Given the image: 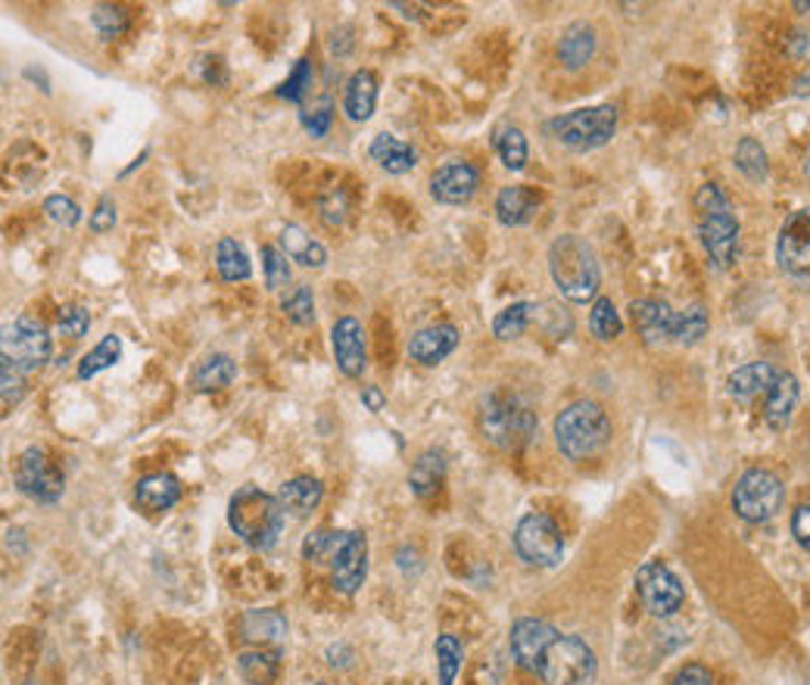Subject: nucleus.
I'll list each match as a JSON object with an SVG mask.
<instances>
[{"label": "nucleus", "instance_id": "obj_19", "mask_svg": "<svg viewBox=\"0 0 810 685\" xmlns=\"http://www.w3.org/2000/svg\"><path fill=\"white\" fill-rule=\"evenodd\" d=\"M455 346H459V327L455 324H430V327H421L418 334H412L408 356H412V362L433 368V364L449 359L455 352Z\"/></svg>", "mask_w": 810, "mask_h": 685}, {"label": "nucleus", "instance_id": "obj_45", "mask_svg": "<svg viewBox=\"0 0 810 685\" xmlns=\"http://www.w3.org/2000/svg\"><path fill=\"white\" fill-rule=\"evenodd\" d=\"M263 268H265V283L268 290H281L290 283V263L281 249L275 246H263Z\"/></svg>", "mask_w": 810, "mask_h": 685}, {"label": "nucleus", "instance_id": "obj_8", "mask_svg": "<svg viewBox=\"0 0 810 685\" xmlns=\"http://www.w3.org/2000/svg\"><path fill=\"white\" fill-rule=\"evenodd\" d=\"M595 651L580 639V636H558L546 648L536 676L543 685H592L595 680Z\"/></svg>", "mask_w": 810, "mask_h": 685}, {"label": "nucleus", "instance_id": "obj_42", "mask_svg": "<svg viewBox=\"0 0 810 685\" xmlns=\"http://www.w3.org/2000/svg\"><path fill=\"white\" fill-rule=\"evenodd\" d=\"M312 79H315V69H312V62L309 60H297L293 66V72L284 79V84L278 88V97L287 103H303V97L309 94V88H312Z\"/></svg>", "mask_w": 810, "mask_h": 685}, {"label": "nucleus", "instance_id": "obj_20", "mask_svg": "<svg viewBox=\"0 0 810 685\" xmlns=\"http://www.w3.org/2000/svg\"><path fill=\"white\" fill-rule=\"evenodd\" d=\"M182 499V484L175 474L160 471V474H150L135 484V504L141 508L143 514H162L169 508H175Z\"/></svg>", "mask_w": 810, "mask_h": 685}, {"label": "nucleus", "instance_id": "obj_47", "mask_svg": "<svg viewBox=\"0 0 810 685\" xmlns=\"http://www.w3.org/2000/svg\"><path fill=\"white\" fill-rule=\"evenodd\" d=\"M0 393H3V408H10V403H20L22 393H25V371L16 368L13 362L0 359Z\"/></svg>", "mask_w": 810, "mask_h": 685}, {"label": "nucleus", "instance_id": "obj_4", "mask_svg": "<svg viewBox=\"0 0 810 685\" xmlns=\"http://www.w3.org/2000/svg\"><path fill=\"white\" fill-rule=\"evenodd\" d=\"M698 237L717 268H729L739 256V219L720 184H702L695 194Z\"/></svg>", "mask_w": 810, "mask_h": 685}, {"label": "nucleus", "instance_id": "obj_10", "mask_svg": "<svg viewBox=\"0 0 810 685\" xmlns=\"http://www.w3.org/2000/svg\"><path fill=\"white\" fill-rule=\"evenodd\" d=\"M514 552L530 567H555L565 555L562 530L546 514H524L514 526Z\"/></svg>", "mask_w": 810, "mask_h": 685}, {"label": "nucleus", "instance_id": "obj_34", "mask_svg": "<svg viewBox=\"0 0 810 685\" xmlns=\"http://www.w3.org/2000/svg\"><path fill=\"white\" fill-rule=\"evenodd\" d=\"M119 359H121V337L119 334H106L88 356H81L79 378L81 381H91V378H97L101 371L113 368Z\"/></svg>", "mask_w": 810, "mask_h": 685}, {"label": "nucleus", "instance_id": "obj_43", "mask_svg": "<svg viewBox=\"0 0 810 685\" xmlns=\"http://www.w3.org/2000/svg\"><path fill=\"white\" fill-rule=\"evenodd\" d=\"M44 216L54 224H60V228H76L81 222L79 202L72 200V197H66V194H50L44 200Z\"/></svg>", "mask_w": 810, "mask_h": 685}, {"label": "nucleus", "instance_id": "obj_17", "mask_svg": "<svg viewBox=\"0 0 810 685\" xmlns=\"http://www.w3.org/2000/svg\"><path fill=\"white\" fill-rule=\"evenodd\" d=\"M481 187V172L471 162H445L430 175V197L443 206H462Z\"/></svg>", "mask_w": 810, "mask_h": 685}, {"label": "nucleus", "instance_id": "obj_24", "mask_svg": "<svg viewBox=\"0 0 810 685\" xmlns=\"http://www.w3.org/2000/svg\"><path fill=\"white\" fill-rule=\"evenodd\" d=\"M776 381V371L770 362H749L742 368H736L729 374L727 381V393L736 399V403H751L754 396L767 393L770 386Z\"/></svg>", "mask_w": 810, "mask_h": 685}, {"label": "nucleus", "instance_id": "obj_53", "mask_svg": "<svg viewBox=\"0 0 810 685\" xmlns=\"http://www.w3.org/2000/svg\"><path fill=\"white\" fill-rule=\"evenodd\" d=\"M349 35H352V28H349V25H340V28H334V32H331V50H334L337 57H344V54L352 50V38H349Z\"/></svg>", "mask_w": 810, "mask_h": 685}, {"label": "nucleus", "instance_id": "obj_58", "mask_svg": "<svg viewBox=\"0 0 810 685\" xmlns=\"http://www.w3.org/2000/svg\"><path fill=\"white\" fill-rule=\"evenodd\" d=\"M319 685H327V683H319Z\"/></svg>", "mask_w": 810, "mask_h": 685}, {"label": "nucleus", "instance_id": "obj_36", "mask_svg": "<svg viewBox=\"0 0 810 685\" xmlns=\"http://www.w3.org/2000/svg\"><path fill=\"white\" fill-rule=\"evenodd\" d=\"M536 312V303H511L493 318V337L496 340H518L530 327V318Z\"/></svg>", "mask_w": 810, "mask_h": 685}, {"label": "nucleus", "instance_id": "obj_22", "mask_svg": "<svg viewBox=\"0 0 810 685\" xmlns=\"http://www.w3.org/2000/svg\"><path fill=\"white\" fill-rule=\"evenodd\" d=\"M371 160L384 169L386 175H408L418 165V150L412 143L400 141L396 135H378L371 147H368Z\"/></svg>", "mask_w": 810, "mask_h": 685}, {"label": "nucleus", "instance_id": "obj_48", "mask_svg": "<svg viewBox=\"0 0 810 685\" xmlns=\"http://www.w3.org/2000/svg\"><path fill=\"white\" fill-rule=\"evenodd\" d=\"M57 327L66 337H84L88 327H91V315H88L84 305H62L60 315H57Z\"/></svg>", "mask_w": 810, "mask_h": 685}, {"label": "nucleus", "instance_id": "obj_11", "mask_svg": "<svg viewBox=\"0 0 810 685\" xmlns=\"http://www.w3.org/2000/svg\"><path fill=\"white\" fill-rule=\"evenodd\" d=\"M50 334L47 327L28 315H22L16 322H10L3 327V337H0V359L13 362L22 371H38L40 364L50 362Z\"/></svg>", "mask_w": 810, "mask_h": 685}, {"label": "nucleus", "instance_id": "obj_52", "mask_svg": "<svg viewBox=\"0 0 810 685\" xmlns=\"http://www.w3.org/2000/svg\"><path fill=\"white\" fill-rule=\"evenodd\" d=\"M791 536L798 539L801 548H808L810 552V504L795 508V514H791Z\"/></svg>", "mask_w": 810, "mask_h": 685}, {"label": "nucleus", "instance_id": "obj_57", "mask_svg": "<svg viewBox=\"0 0 810 685\" xmlns=\"http://www.w3.org/2000/svg\"><path fill=\"white\" fill-rule=\"evenodd\" d=\"M805 175L810 178V150H808V160H805Z\"/></svg>", "mask_w": 810, "mask_h": 685}, {"label": "nucleus", "instance_id": "obj_25", "mask_svg": "<svg viewBox=\"0 0 810 685\" xmlns=\"http://www.w3.org/2000/svg\"><path fill=\"white\" fill-rule=\"evenodd\" d=\"M324 499V486L315 480V477H293V480H287V484L278 489V502L287 514H293V518H309Z\"/></svg>", "mask_w": 810, "mask_h": 685}, {"label": "nucleus", "instance_id": "obj_30", "mask_svg": "<svg viewBox=\"0 0 810 685\" xmlns=\"http://www.w3.org/2000/svg\"><path fill=\"white\" fill-rule=\"evenodd\" d=\"M234 378H238V362H234L231 356H224V352H212V356H206V359L194 368L190 383H194L197 393H216V390L231 386Z\"/></svg>", "mask_w": 810, "mask_h": 685}, {"label": "nucleus", "instance_id": "obj_44", "mask_svg": "<svg viewBox=\"0 0 810 685\" xmlns=\"http://www.w3.org/2000/svg\"><path fill=\"white\" fill-rule=\"evenodd\" d=\"M300 121H303V128L312 138H324L331 131V121H334V103H331V97H322V101H315L312 106H305L303 113H300Z\"/></svg>", "mask_w": 810, "mask_h": 685}, {"label": "nucleus", "instance_id": "obj_12", "mask_svg": "<svg viewBox=\"0 0 810 685\" xmlns=\"http://www.w3.org/2000/svg\"><path fill=\"white\" fill-rule=\"evenodd\" d=\"M636 592L643 599V607H646L651 617H673L683 602H686V589L680 583V577L670 570L668 565L661 561H646L636 570Z\"/></svg>", "mask_w": 810, "mask_h": 685}, {"label": "nucleus", "instance_id": "obj_15", "mask_svg": "<svg viewBox=\"0 0 810 685\" xmlns=\"http://www.w3.org/2000/svg\"><path fill=\"white\" fill-rule=\"evenodd\" d=\"M776 263L789 275H810V206L795 209L779 228Z\"/></svg>", "mask_w": 810, "mask_h": 685}, {"label": "nucleus", "instance_id": "obj_21", "mask_svg": "<svg viewBox=\"0 0 810 685\" xmlns=\"http://www.w3.org/2000/svg\"><path fill=\"white\" fill-rule=\"evenodd\" d=\"M374 109H378V79H374L371 69H359V72H352L349 81H346L344 91L346 119L362 125V121H368L374 116Z\"/></svg>", "mask_w": 810, "mask_h": 685}, {"label": "nucleus", "instance_id": "obj_38", "mask_svg": "<svg viewBox=\"0 0 810 685\" xmlns=\"http://www.w3.org/2000/svg\"><path fill=\"white\" fill-rule=\"evenodd\" d=\"M736 169L749 178V182H764L770 172L767 165V150L761 147L757 138H742L736 147Z\"/></svg>", "mask_w": 810, "mask_h": 685}, {"label": "nucleus", "instance_id": "obj_33", "mask_svg": "<svg viewBox=\"0 0 810 685\" xmlns=\"http://www.w3.org/2000/svg\"><path fill=\"white\" fill-rule=\"evenodd\" d=\"M216 268H219L222 281L228 283L246 281L253 275L250 256H246V249L234 237H222L219 241V246H216Z\"/></svg>", "mask_w": 810, "mask_h": 685}, {"label": "nucleus", "instance_id": "obj_27", "mask_svg": "<svg viewBox=\"0 0 810 685\" xmlns=\"http://www.w3.org/2000/svg\"><path fill=\"white\" fill-rule=\"evenodd\" d=\"M241 632L243 639H250V642L281 646L284 639H287V632H290V626H287V617H284L281 611L265 607V611H246L243 614Z\"/></svg>", "mask_w": 810, "mask_h": 685}, {"label": "nucleus", "instance_id": "obj_16", "mask_svg": "<svg viewBox=\"0 0 810 685\" xmlns=\"http://www.w3.org/2000/svg\"><path fill=\"white\" fill-rule=\"evenodd\" d=\"M562 632L548 620H540V617H524L518 624L511 626V636H508V648H511V658L514 664L524 666L530 673L540 670V661L546 654V648L558 639Z\"/></svg>", "mask_w": 810, "mask_h": 685}, {"label": "nucleus", "instance_id": "obj_6", "mask_svg": "<svg viewBox=\"0 0 810 685\" xmlns=\"http://www.w3.org/2000/svg\"><path fill=\"white\" fill-rule=\"evenodd\" d=\"M481 433L496 449H521L536 433V415L514 393H489L481 408Z\"/></svg>", "mask_w": 810, "mask_h": 685}, {"label": "nucleus", "instance_id": "obj_46", "mask_svg": "<svg viewBox=\"0 0 810 685\" xmlns=\"http://www.w3.org/2000/svg\"><path fill=\"white\" fill-rule=\"evenodd\" d=\"M334 545H337V533L331 530H315L309 533L303 543V558L312 565H327L331 555H334Z\"/></svg>", "mask_w": 810, "mask_h": 685}, {"label": "nucleus", "instance_id": "obj_9", "mask_svg": "<svg viewBox=\"0 0 810 685\" xmlns=\"http://www.w3.org/2000/svg\"><path fill=\"white\" fill-rule=\"evenodd\" d=\"M783 480L767 467H749L732 489V511L745 524H764L783 508Z\"/></svg>", "mask_w": 810, "mask_h": 685}, {"label": "nucleus", "instance_id": "obj_35", "mask_svg": "<svg viewBox=\"0 0 810 685\" xmlns=\"http://www.w3.org/2000/svg\"><path fill=\"white\" fill-rule=\"evenodd\" d=\"M496 153H499V160L506 165L508 172H521L530 160V147H526V138L521 128H514V125H506V128H499L496 131Z\"/></svg>", "mask_w": 810, "mask_h": 685}, {"label": "nucleus", "instance_id": "obj_5", "mask_svg": "<svg viewBox=\"0 0 810 685\" xmlns=\"http://www.w3.org/2000/svg\"><path fill=\"white\" fill-rule=\"evenodd\" d=\"M555 443L567 462H587L611 443V421L605 408L592 399L570 403L555 418Z\"/></svg>", "mask_w": 810, "mask_h": 685}, {"label": "nucleus", "instance_id": "obj_39", "mask_svg": "<svg viewBox=\"0 0 810 685\" xmlns=\"http://www.w3.org/2000/svg\"><path fill=\"white\" fill-rule=\"evenodd\" d=\"M589 330H592V337L595 340H617L621 337V330H624V322H621V315H617V309L611 300L605 297H595V303H592V312H589Z\"/></svg>", "mask_w": 810, "mask_h": 685}, {"label": "nucleus", "instance_id": "obj_37", "mask_svg": "<svg viewBox=\"0 0 810 685\" xmlns=\"http://www.w3.org/2000/svg\"><path fill=\"white\" fill-rule=\"evenodd\" d=\"M437 673H440V685H455L459 673H462V661H465V648L455 636H437Z\"/></svg>", "mask_w": 810, "mask_h": 685}, {"label": "nucleus", "instance_id": "obj_7", "mask_svg": "<svg viewBox=\"0 0 810 685\" xmlns=\"http://www.w3.org/2000/svg\"><path fill=\"white\" fill-rule=\"evenodd\" d=\"M614 131H617V109L611 103L570 109L565 116L546 121L548 138L570 153H589L595 147H605L614 138Z\"/></svg>", "mask_w": 810, "mask_h": 685}, {"label": "nucleus", "instance_id": "obj_54", "mask_svg": "<svg viewBox=\"0 0 810 685\" xmlns=\"http://www.w3.org/2000/svg\"><path fill=\"white\" fill-rule=\"evenodd\" d=\"M362 405L368 408V411H381V408L386 405L384 393H381L378 386H364V390H362Z\"/></svg>", "mask_w": 810, "mask_h": 685}, {"label": "nucleus", "instance_id": "obj_23", "mask_svg": "<svg viewBox=\"0 0 810 685\" xmlns=\"http://www.w3.org/2000/svg\"><path fill=\"white\" fill-rule=\"evenodd\" d=\"M595 44H599V38H595V28L589 22H570L558 40V60L565 62V69L577 72L595 57Z\"/></svg>", "mask_w": 810, "mask_h": 685}, {"label": "nucleus", "instance_id": "obj_18", "mask_svg": "<svg viewBox=\"0 0 810 685\" xmlns=\"http://www.w3.org/2000/svg\"><path fill=\"white\" fill-rule=\"evenodd\" d=\"M331 349H334L337 368L344 371L346 378H362L364 364H368L364 330L352 315H344V318L334 322V327H331Z\"/></svg>", "mask_w": 810, "mask_h": 685}, {"label": "nucleus", "instance_id": "obj_50", "mask_svg": "<svg viewBox=\"0 0 810 685\" xmlns=\"http://www.w3.org/2000/svg\"><path fill=\"white\" fill-rule=\"evenodd\" d=\"M319 209H322V219L327 224H344L346 219V202H344V194H337V190H331L327 197H322V202H319Z\"/></svg>", "mask_w": 810, "mask_h": 685}, {"label": "nucleus", "instance_id": "obj_49", "mask_svg": "<svg viewBox=\"0 0 810 685\" xmlns=\"http://www.w3.org/2000/svg\"><path fill=\"white\" fill-rule=\"evenodd\" d=\"M113 224H116V202L109 200V197H101L97 209H94L91 219H88V228H91L94 234H106V231H113Z\"/></svg>", "mask_w": 810, "mask_h": 685}, {"label": "nucleus", "instance_id": "obj_2", "mask_svg": "<svg viewBox=\"0 0 810 685\" xmlns=\"http://www.w3.org/2000/svg\"><path fill=\"white\" fill-rule=\"evenodd\" d=\"M548 275L558 287V293L567 303H595L599 293V259L592 253L587 241H580L577 234H562L548 246Z\"/></svg>", "mask_w": 810, "mask_h": 685}, {"label": "nucleus", "instance_id": "obj_40", "mask_svg": "<svg viewBox=\"0 0 810 685\" xmlns=\"http://www.w3.org/2000/svg\"><path fill=\"white\" fill-rule=\"evenodd\" d=\"M281 309L284 315H287L293 324H300V327L315 324V297H312V287H309V283L293 287V290L284 297Z\"/></svg>", "mask_w": 810, "mask_h": 685}, {"label": "nucleus", "instance_id": "obj_1", "mask_svg": "<svg viewBox=\"0 0 810 685\" xmlns=\"http://www.w3.org/2000/svg\"><path fill=\"white\" fill-rule=\"evenodd\" d=\"M287 511L278 502V496H268L259 486H241L228 499V526L234 536L256 552H268L278 545V536L284 533Z\"/></svg>", "mask_w": 810, "mask_h": 685}, {"label": "nucleus", "instance_id": "obj_32", "mask_svg": "<svg viewBox=\"0 0 810 685\" xmlns=\"http://www.w3.org/2000/svg\"><path fill=\"white\" fill-rule=\"evenodd\" d=\"M278 666H281L278 651H268V648H256V651L238 654V673H241L243 683L250 685H271L275 676H278Z\"/></svg>", "mask_w": 810, "mask_h": 685}, {"label": "nucleus", "instance_id": "obj_13", "mask_svg": "<svg viewBox=\"0 0 810 685\" xmlns=\"http://www.w3.org/2000/svg\"><path fill=\"white\" fill-rule=\"evenodd\" d=\"M16 489L35 502L54 504L62 499L66 480H62L60 467L50 462V455L44 449L28 445L16 462Z\"/></svg>", "mask_w": 810, "mask_h": 685}, {"label": "nucleus", "instance_id": "obj_14", "mask_svg": "<svg viewBox=\"0 0 810 685\" xmlns=\"http://www.w3.org/2000/svg\"><path fill=\"white\" fill-rule=\"evenodd\" d=\"M327 565H331L334 589L344 592V595H356L364 585V577H368V543H364V533H359V530L337 533V545H334V555H331Z\"/></svg>", "mask_w": 810, "mask_h": 685}, {"label": "nucleus", "instance_id": "obj_41", "mask_svg": "<svg viewBox=\"0 0 810 685\" xmlns=\"http://www.w3.org/2000/svg\"><path fill=\"white\" fill-rule=\"evenodd\" d=\"M91 25H94V32H97L103 40H113L119 38L121 32L128 28V13H125L121 7H116V3H101V7H94Z\"/></svg>", "mask_w": 810, "mask_h": 685}, {"label": "nucleus", "instance_id": "obj_28", "mask_svg": "<svg viewBox=\"0 0 810 685\" xmlns=\"http://www.w3.org/2000/svg\"><path fill=\"white\" fill-rule=\"evenodd\" d=\"M798 405V381L795 374H776V381L767 390V408L764 418L773 430H786Z\"/></svg>", "mask_w": 810, "mask_h": 685}, {"label": "nucleus", "instance_id": "obj_55", "mask_svg": "<svg viewBox=\"0 0 810 685\" xmlns=\"http://www.w3.org/2000/svg\"><path fill=\"white\" fill-rule=\"evenodd\" d=\"M327 664L331 666H349L352 664V651L346 646H331L327 648Z\"/></svg>", "mask_w": 810, "mask_h": 685}, {"label": "nucleus", "instance_id": "obj_3", "mask_svg": "<svg viewBox=\"0 0 810 685\" xmlns=\"http://www.w3.org/2000/svg\"><path fill=\"white\" fill-rule=\"evenodd\" d=\"M629 318H633L646 346H658V342L692 346V342L702 340L710 327L708 312L702 305H692L686 312H673L661 300H633Z\"/></svg>", "mask_w": 810, "mask_h": 685}, {"label": "nucleus", "instance_id": "obj_26", "mask_svg": "<svg viewBox=\"0 0 810 685\" xmlns=\"http://www.w3.org/2000/svg\"><path fill=\"white\" fill-rule=\"evenodd\" d=\"M536 209H540V194H533V190L524 187V184L502 187L499 197H496V216H499V222L508 224V228L526 224L533 219Z\"/></svg>", "mask_w": 810, "mask_h": 685}, {"label": "nucleus", "instance_id": "obj_31", "mask_svg": "<svg viewBox=\"0 0 810 685\" xmlns=\"http://www.w3.org/2000/svg\"><path fill=\"white\" fill-rule=\"evenodd\" d=\"M281 246L284 256L300 263L303 268H324L327 265V249L319 241H312L300 224H284Z\"/></svg>", "mask_w": 810, "mask_h": 685}, {"label": "nucleus", "instance_id": "obj_56", "mask_svg": "<svg viewBox=\"0 0 810 685\" xmlns=\"http://www.w3.org/2000/svg\"><path fill=\"white\" fill-rule=\"evenodd\" d=\"M202 79L209 81V84H224V81H228V72H224L222 57H216V66H206V69H202Z\"/></svg>", "mask_w": 810, "mask_h": 685}, {"label": "nucleus", "instance_id": "obj_51", "mask_svg": "<svg viewBox=\"0 0 810 685\" xmlns=\"http://www.w3.org/2000/svg\"><path fill=\"white\" fill-rule=\"evenodd\" d=\"M670 685H714V676H710L708 666L702 664H686Z\"/></svg>", "mask_w": 810, "mask_h": 685}, {"label": "nucleus", "instance_id": "obj_29", "mask_svg": "<svg viewBox=\"0 0 810 685\" xmlns=\"http://www.w3.org/2000/svg\"><path fill=\"white\" fill-rule=\"evenodd\" d=\"M445 477V455L440 449H427L418 455V462L412 464L408 471V489L418 496V499H427L433 496L440 486H443Z\"/></svg>", "mask_w": 810, "mask_h": 685}]
</instances>
